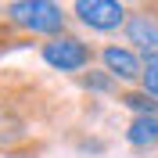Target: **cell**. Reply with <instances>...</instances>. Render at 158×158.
I'll return each mask as SVG.
<instances>
[{
    "mask_svg": "<svg viewBox=\"0 0 158 158\" xmlns=\"http://www.w3.org/2000/svg\"><path fill=\"white\" fill-rule=\"evenodd\" d=\"M7 18L18 29L43 32V36L65 29V15H61V7L54 0H15V4H7Z\"/></svg>",
    "mask_w": 158,
    "mask_h": 158,
    "instance_id": "obj_1",
    "label": "cell"
},
{
    "mask_svg": "<svg viewBox=\"0 0 158 158\" xmlns=\"http://www.w3.org/2000/svg\"><path fill=\"white\" fill-rule=\"evenodd\" d=\"M90 58H94V50L76 36H58V40H50V43H43V61H47L50 69H61V72L86 69Z\"/></svg>",
    "mask_w": 158,
    "mask_h": 158,
    "instance_id": "obj_2",
    "label": "cell"
},
{
    "mask_svg": "<svg viewBox=\"0 0 158 158\" xmlns=\"http://www.w3.org/2000/svg\"><path fill=\"white\" fill-rule=\"evenodd\" d=\"M76 18L97 32H111L126 22V7L118 0H76Z\"/></svg>",
    "mask_w": 158,
    "mask_h": 158,
    "instance_id": "obj_3",
    "label": "cell"
},
{
    "mask_svg": "<svg viewBox=\"0 0 158 158\" xmlns=\"http://www.w3.org/2000/svg\"><path fill=\"white\" fill-rule=\"evenodd\" d=\"M101 61H104V72L115 79H122V83H137V79H144V61L133 54V50L126 47H104L101 50Z\"/></svg>",
    "mask_w": 158,
    "mask_h": 158,
    "instance_id": "obj_4",
    "label": "cell"
},
{
    "mask_svg": "<svg viewBox=\"0 0 158 158\" xmlns=\"http://www.w3.org/2000/svg\"><path fill=\"white\" fill-rule=\"evenodd\" d=\"M126 40L137 43L140 50L155 54V50H158V22H155V15H148V11L129 15V18H126Z\"/></svg>",
    "mask_w": 158,
    "mask_h": 158,
    "instance_id": "obj_5",
    "label": "cell"
},
{
    "mask_svg": "<svg viewBox=\"0 0 158 158\" xmlns=\"http://www.w3.org/2000/svg\"><path fill=\"white\" fill-rule=\"evenodd\" d=\"M126 140L133 148H155L158 144V115H137L126 129Z\"/></svg>",
    "mask_w": 158,
    "mask_h": 158,
    "instance_id": "obj_6",
    "label": "cell"
},
{
    "mask_svg": "<svg viewBox=\"0 0 158 158\" xmlns=\"http://www.w3.org/2000/svg\"><path fill=\"white\" fill-rule=\"evenodd\" d=\"M122 104L133 108L137 115H158V101L151 97L148 90H140V94H122Z\"/></svg>",
    "mask_w": 158,
    "mask_h": 158,
    "instance_id": "obj_7",
    "label": "cell"
},
{
    "mask_svg": "<svg viewBox=\"0 0 158 158\" xmlns=\"http://www.w3.org/2000/svg\"><path fill=\"white\" fill-rule=\"evenodd\" d=\"M140 83H144V90H148L151 97H158V50L144 58V79Z\"/></svg>",
    "mask_w": 158,
    "mask_h": 158,
    "instance_id": "obj_8",
    "label": "cell"
},
{
    "mask_svg": "<svg viewBox=\"0 0 158 158\" xmlns=\"http://www.w3.org/2000/svg\"><path fill=\"white\" fill-rule=\"evenodd\" d=\"M83 83H86V86H94V90H104V86H108V79H101V76H86Z\"/></svg>",
    "mask_w": 158,
    "mask_h": 158,
    "instance_id": "obj_9",
    "label": "cell"
}]
</instances>
